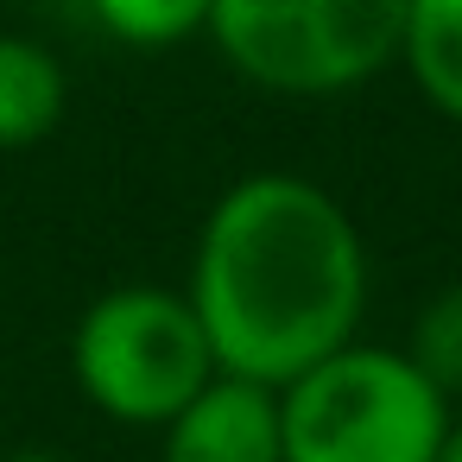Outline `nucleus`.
Here are the masks:
<instances>
[{
    "label": "nucleus",
    "instance_id": "obj_3",
    "mask_svg": "<svg viewBox=\"0 0 462 462\" xmlns=\"http://www.w3.org/2000/svg\"><path fill=\"white\" fill-rule=\"evenodd\" d=\"M216 374V348L171 285H115L70 329V380L121 430H165Z\"/></svg>",
    "mask_w": 462,
    "mask_h": 462
},
{
    "label": "nucleus",
    "instance_id": "obj_6",
    "mask_svg": "<svg viewBox=\"0 0 462 462\" xmlns=\"http://www.w3.org/2000/svg\"><path fill=\"white\" fill-rule=\"evenodd\" d=\"M70 108L64 58L26 32H0V152H32Z\"/></svg>",
    "mask_w": 462,
    "mask_h": 462
},
{
    "label": "nucleus",
    "instance_id": "obj_9",
    "mask_svg": "<svg viewBox=\"0 0 462 462\" xmlns=\"http://www.w3.org/2000/svg\"><path fill=\"white\" fill-rule=\"evenodd\" d=\"M405 355L418 361V374L456 405L462 399V285H443L418 304L411 317V336H405Z\"/></svg>",
    "mask_w": 462,
    "mask_h": 462
},
{
    "label": "nucleus",
    "instance_id": "obj_11",
    "mask_svg": "<svg viewBox=\"0 0 462 462\" xmlns=\"http://www.w3.org/2000/svg\"><path fill=\"white\" fill-rule=\"evenodd\" d=\"M437 462H462V418L449 424V437H443V449H437Z\"/></svg>",
    "mask_w": 462,
    "mask_h": 462
},
{
    "label": "nucleus",
    "instance_id": "obj_8",
    "mask_svg": "<svg viewBox=\"0 0 462 462\" xmlns=\"http://www.w3.org/2000/svg\"><path fill=\"white\" fill-rule=\"evenodd\" d=\"M83 7L127 51H178L197 32H209L216 0H83Z\"/></svg>",
    "mask_w": 462,
    "mask_h": 462
},
{
    "label": "nucleus",
    "instance_id": "obj_5",
    "mask_svg": "<svg viewBox=\"0 0 462 462\" xmlns=\"http://www.w3.org/2000/svg\"><path fill=\"white\" fill-rule=\"evenodd\" d=\"M159 462H285L279 386L216 374L159 430Z\"/></svg>",
    "mask_w": 462,
    "mask_h": 462
},
{
    "label": "nucleus",
    "instance_id": "obj_2",
    "mask_svg": "<svg viewBox=\"0 0 462 462\" xmlns=\"http://www.w3.org/2000/svg\"><path fill=\"white\" fill-rule=\"evenodd\" d=\"M456 405L405 348L348 342L279 386L285 462H437Z\"/></svg>",
    "mask_w": 462,
    "mask_h": 462
},
{
    "label": "nucleus",
    "instance_id": "obj_4",
    "mask_svg": "<svg viewBox=\"0 0 462 462\" xmlns=\"http://www.w3.org/2000/svg\"><path fill=\"white\" fill-rule=\"evenodd\" d=\"M411 0H216L209 39L266 96L329 102L399 64Z\"/></svg>",
    "mask_w": 462,
    "mask_h": 462
},
{
    "label": "nucleus",
    "instance_id": "obj_1",
    "mask_svg": "<svg viewBox=\"0 0 462 462\" xmlns=\"http://www.w3.org/2000/svg\"><path fill=\"white\" fill-rule=\"evenodd\" d=\"M184 298L222 374L291 386L304 367L361 342L367 241L317 178L254 171L209 203Z\"/></svg>",
    "mask_w": 462,
    "mask_h": 462
},
{
    "label": "nucleus",
    "instance_id": "obj_7",
    "mask_svg": "<svg viewBox=\"0 0 462 462\" xmlns=\"http://www.w3.org/2000/svg\"><path fill=\"white\" fill-rule=\"evenodd\" d=\"M399 64H405L411 89L449 127H462V0H411Z\"/></svg>",
    "mask_w": 462,
    "mask_h": 462
},
{
    "label": "nucleus",
    "instance_id": "obj_10",
    "mask_svg": "<svg viewBox=\"0 0 462 462\" xmlns=\"http://www.w3.org/2000/svg\"><path fill=\"white\" fill-rule=\"evenodd\" d=\"M0 462H64L58 449H39V443H20V449H7Z\"/></svg>",
    "mask_w": 462,
    "mask_h": 462
}]
</instances>
